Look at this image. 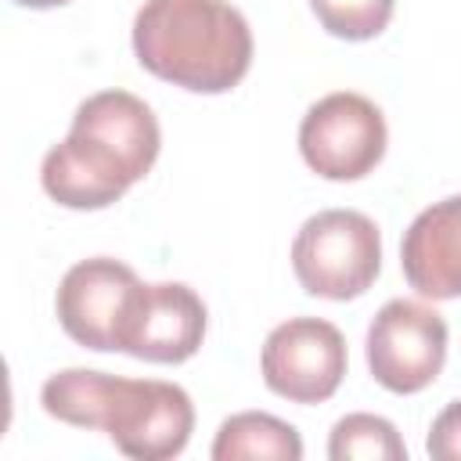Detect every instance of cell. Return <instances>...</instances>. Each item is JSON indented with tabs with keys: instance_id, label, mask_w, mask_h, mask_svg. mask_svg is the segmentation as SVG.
Returning <instances> with one entry per match:
<instances>
[{
	"instance_id": "cell-1",
	"label": "cell",
	"mask_w": 461,
	"mask_h": 461,
	"mask_svg": "<svg viewBox=\"0 0 461 461\" xmlns=\"http://www.w3.org/2000/svg\"><path fill=\"white\" fill-rule=\"evenodd\" d=\"M158 148V119L137 94L97 90L76 108L68 137L43 155L40 184L65 209H108L151 173Z\"/></svg>"
},
{
	"instance_id": "cell-2",
	"label": "cell",
	"mask_w": 461,
	"mask_h": 461,
	"mask_svg": "<svg viewBox=\"0 0 461 461\" xmlns=\"http://www.w3.org/2000/svg\"><path fill=\"white\" fill-rule=\"evenodd\" d=\"M40 403L65 425L108 432V439L137 461H169L194 432L191 396L158 378H122L68 367L43 382Z\"/></svg>"
},
{
	"instance_id": "cell-3",
	"label": "cell",
	"mask_w": 461,
	"mask_h": 461,
	"mask_svg": "<svg viewBox=\"0 0 461 461\" xmlns=\"http://www.w3.org/2000/svg\"><path fill=\"white\" fill-rule=\"evenodd\" d=\"M133 54L140 68L180 90L227 94L252 65V29L227 0H144L133 18Z\"/></svg>"
},
{
	"instance_id": "cell-4",
	"label": "cell",
	"mask_w": 461,
	"mask_h": 461,
	"mask_svg": "<svg viewBox=\"0 0 461 461\" xmlns=\"http://www.w3.org/2000/svg\"><path fill=\"white\" fill-rule=\"evenodd\" d=\"M292 270L306 295L357 299L382 270V234L357 209H324L310 216L292 241Z\"/></svg>"
},
{
	"instance_id": "cell-5",
	"label": "cell",
	"mask_w": 461,
	"mask_h": 461,
	"mask_svg": "<svg viewBox=\"0 0 461 461\" xmlns=\"http://www.w3.org/2000/svg\"><path fill=\"white\" fill-rule=\"evenodd\" d=\"M385 115L353 90H335L310 104L299 122L303 162L324 180H360L385 155Z\"/></svg>"
},
{
	"instance_id": "cell-6",
	"label": "cell",
	"mask_w": 461,
	"mask_h": 461,
	"mask_svg": "<svg viewBox=\"0 0 461 461\" xmlns=\"http://www.w3.org/2000/svg\"><path fill=\"white\" fill-rule=\"evenodd\" d=\"M447 364V321L414 299H389L367 328V367L389 393L411 396Z\"/></svg>"
},
{
	"instance_id": "cell-7",
	"label": "cell",
	"mask_w": 461,
	"mask_h": 461,
	"mask_svg": "<svg viewBox=\"0 0 461 461\" xmlns=\"http://www.w3.org/2000/svg\"><path fill=\"white\" fill-rule=\"evenodd\" d=\"M346 339L331 321L288 317L259 353V371L270 393L292 403H324L346 378Z\"/></svg>"
},
{
	"instance_id": "cell-8",
	"label": "cell",
	"mask_w": 461,
	"mask_h": 461,
	"mask_svg": "<svg viewBox=\"0 0 461 461\" xmlns=\"http://www.w3.org/2000/svg\"><path fill=\"white\" fill-rule=\"evenodd\" d=\"M140 285L144 281L112 256L79 259L76 267L65 270L54 295V310L65 335L97 353L119 349V339Z\"/></svg>"
},
{
	"instance_id": "cell-9",
	"label": "cell",
	"mask_w": 461,
	"mask_h": 461,
	"mask_svg": "<svg viewBox=\"0 0 461 461\" xmlns=\"http://www.w3.org/2000/svg\"><path fill=\"white\" fill-rule=\"evenodd\" d=\"M205 303L180 281L140 285L119 339V353L148 364H184L202 349Z\"/></svg>"
},
{
	"instance_id": "cell-10",
	"label": "cell",
	"mask_w": 461,
	"mask_h": 461,
	"mask_svg": "<svg viewBox=\"0 0 461 461\" xmlns=\"http://www.w3.org/2000/svg\"><path fill=\"white\" fill-rule=\"evenodd\" d=\"M407 285L425 299H461V194L421 209L400 241Z\"/></svg>"
},
{
	"instance_id": "cell-11",
	"label": "cell",
	"mask_w": 461,
	"mask_h": 461,
	"mask_svg": "<svg viewBox=\"0 0 461 461\" xmlns=\"http://www.w3.org/2000/svg\"><path fill=\"white\" fill-rule=\"evenodd\" d=\"M209 454H212V461H241V457L299 461L303 439L288 421H281L267 411H241L220 425Z\"/></svg>"
},
{
	"instance_id": "cell-12",
	"label": "cell",
	"mask_w": 461,
	"mask_h": 461,
	"mask_svg": "<svg viewBox=\"0 0 461 461\" xmlns=\"http://www.w3.org/2000/svg\"><path fill=\"white\" fill-rule=\"evenodd\" d=\"M331 461H407V447L396 425L382 414H346L328 436Z\"/></svg>"
},
{
	"instance_id": "cell-13",
	"label": "cell",
	"mask_w": 461,
	"mask_h": 461,
	"mask_svg": "<svg viewBox=\"0 0 461 461\" xmlns=\"http://www.w3.org/2000/svg\"><path fill=\"white\" fill-rule=\"evenodd\" d=\"M393 7L396 0H310V11L317 14L321 29L349 43L375 40L389 25Z\"/></svg>"
},
{
	"instance_id": "cell-14",
	"label": "cell",
	"mask_w": 461,
	"mask_h": 461,
	"mask_svg": "<svg viewBox=\"0 0 461 461\" xmlns=\"http://www.w3.org/2000/svg\"><path fill=\"white\" fill-rule=\"evenodd\" d=\"M425 450H429V457H436V461H461V400L447 403V407L432 418Z\"/></svg>"
},
{
	"instance_id": "cell-15",
	"label": "cell",
	"mask_w": 461,
	"mask_h": 461,
	"mask_svg": "<svg viewBox=\"0 0 461 461\" xmlns=\"http://www.w3.org/2000/svg\"><path fill=\"white\" fill-rule=\"evenodd\" d=\"M18 7H32V11H47V7H65L72 0H14Z\"/></svg>"
}]
</instances>
